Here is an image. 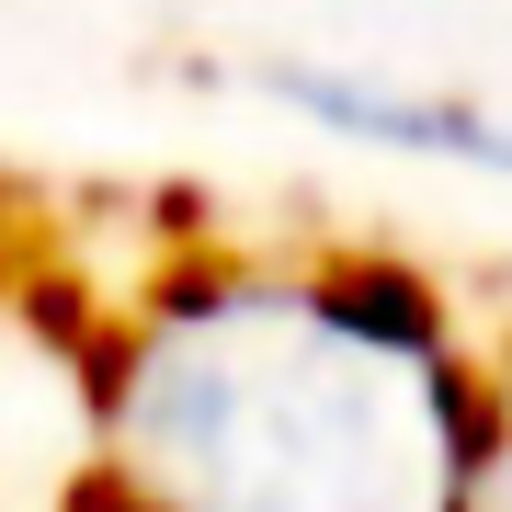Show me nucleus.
<instances>
[{"instance_id": "1", "label": "nucleus", "mask_w": 512, "mask_h": 512, "mask_svg": "<svg viewBox=\"0 0 512 512\" xmlns=\"http://www.w3.org/2000/svg\"><path fill=\"white\" fill-rule=\"evenodd\" d=\"M274 92H285L296 114H319V126H342V137L512 171V126H501V114H478L467 92H376V80H342V69H274Z\"/></svg>"}]
</instances>
